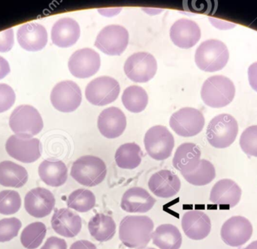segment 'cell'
I'll use <instances>...</instances> for the list:
<instances>
[{
  "instance_id": "f35d334b",
  "label": "cell",
  "mask_w": 257,
  "mask_h": 249,
  "mask_svg": "<svg viewBox=\"0 0 257 249\" xmlns=\"http://www.w3.org/2000/svg\"><path fill=\"white\" fill-rule=\"evenodd\" d=\"M15 99L13 89L7 84H0V113L10 109L15 104Z\"/></svg>"
},
{
  "instance_id": "7bdbcfd3",
  "label": "cell",
  "mask_w": 257,
  "mask_h": 249,
  "mask_svg": "<svg viewBox=\"0 0 257 249\" xmlns=\"http://www.w3.org/2000/svg\"><path fill=\"white\" fill-rule=\"evenodd\" d=\"M69 249H98L93 242L88 240H78L71 245Z\"/></svg>"
},
{
  "instance_id": "9c48e42d",
  "label": "cell",
  "mask_w": 257,
  "mask_h": 249,
  "mask_svg": "<svg viewBox=\"0 0 257 249\" xmlns=\"http://www.w3.org/2000/svg\"><path fill=\"white\" fill-rule=\"evenodd\" d=\"M169 125L174 131L181 137H193L203 129L205 117L199 110L184 108L174 113Z\"/></svg>"
},
{
  "instance_id": "cb8c5ba5",
  "label": "cell",
  "mask_w": 257,
  "mask_h": 249,
  "mask_svg": "<svg viewBox=\"0 0 257 249\" xmlns=\"http://www.w3.org/2000/svg\"><path fill=\"white\" fill-rule=\"evenodd\" d=\"M81 30L75 20L62 18L54 24L51 30V40L60 48H69L79 39Z\"/></svg>"
},
{
  "instance_id": "ffe728a7",
  "label": "cell",
  "mask_w": 257,
  "mask_h": 249,
  "mask_svg": "<svg viewBox=\"0 0 257 249\" xmlns=\"http://www.w3.org/2000/svg\"><path fill=\"white\" fill-rule=\"evenodd\" d=\"M51 226L54 231L66 238L78 236L82 229V220L76 212L68 208L55 209L51 218Z\"/></svg>"
},
{
  "instance_id": "8fae6325",
  "label": "cell",
  "mask_w": 257,
  "mask_h": 249,
  "mask_svg": "<svg viewBox=\"0 0 257 249\" xmlns=\"http://www.w3.org/2000/svg\"><path fill=\"white\" fill-rule=\"evenodd\" d=\"M157 71V62L152 54L138 52L126 60L124 72L128 79L133 82L146 83L151 81Z\"/></svg>"
},
{
  "instance_id": "30bf717a",
  "label": "cell",
  "mask_w": 257,
  "mask_h": 249,
  "mask_svg": "<svg viewBox=\"0 0 257 249\" xmlns=\"http://www.w3.org/2000/svg\"><path fill=\"white\" fill-rule=\"evenodd\" d=\"M6 149L12 158L29 164L40 158L42 147L39 139L15 134L8 139Z\"/></svg>"
},
{
  "instance_id": "74e56055",
  "label": "cell",
  "mask_w": 257,
  "mask_h": 249,
  "mask_svg": "<svg viewBox=\"0 0 257 249\" xmlns=\"http://www.w3.org/2000/svg\"><path fill=\"white\" fill-rule=\"evenodd\" d=\"M22 224L18 218L0 220V242H9L18 236Z\"/></svg>"
},
{
  "instance_id": "6da1fadb",
  "label": "cell",
  "mask_w": 257,
  "mask_h": 249,
  "mask_svg": "<svg viewBox=\"0 0 257 249\" xmlns=\"http://www.w3.org/2000/svg\"><path fill=\"white\" fill-rule=\"evenodd\" d=\"M154 224L146 215H127L119 226V238L125 246L132 249H143L152 239Z\"/></svg>"
},
{
  "instance_id": "f546056e",
  "label": "cell",
  "mask_w": 257,
  "mask_h": 249,
  "mask_svg": "<svg viewBox=\"0 0 257 249\" xmlns=\"http://www.w3.org/2000/svg\"><path fill=\"white\" fill-rule=\"evenodd\" d=\"M28 173L22 166L11 161L0 162V185L21 188L28 181Z\"/></svg>"
},
{
  "instance_id": "bcb514c9",
  "label": "cell",
  "mask_w": 257,
  "mask_h": 249,
  "mask_svg": "<svg viewBox=\"0 0 257 249\" xmlns=\"http://www.w3.org/2000/svg\"><path fill=\"white\" fill-rule=\"evenodd\" d=\"M143 249H156L154 248H151V247H146V248H143Z\"/></svg>"
},
{
  "instance_id": "ee69618b",
  "label": "cell",
  "mask_w": 257,
  "mask_h": 249,
  "mask_svg": "<svg viewBox=\"0 0 257 249\" xmlns=\"http://www.w3.org/2000/svg\"><path fill=\"white\" fill-rule=\"evenodd\" d=\"M10 73V66L6 59L0 57V80L6 78Z\"/></svg>"
},
{
  "instance_id": "d590c367",
  "label": "cell",
  "mask_w": 257,
  "mask_h": 249,
  "mask_svg": "<svg viewBox=\"0 0 257 249\" xmlns=\"http://www.w3.org/2000/svg\"><path fill=\"white\" fill-rule=\"evenodd\" d=\"M21 198L19 193L12 190L0 192V214L9 215L15 214L21 209Z\"/></svg>"
},
{
  "instance_id": "e575fe53",
  "label": "cell",
  "mask_w": 257,
  "mask_h": 249,
  "mask_svg": "<svg viewBox=\"0 0 257 249\" xmlns=\"http://www.w3.org/2000/svg\"><path fill=\"white\" fill-rule=\"evenodd\" d=\"M46 233V226L44 223L39 221L31 223L21 233V244L27 249L39 248L43 242Z\"/></svg>"
},
{
  "instance_id": "8d00e7d4",
  "label": "cell",
  "mask_w": 257,
  "mask_h": 249,
  "mask_svg": "<svg viewBox=\"0 0 257 249\" xmlns=\"http://www.w3.org/2000/svg\"><path fill=\"white\" fill-rule=\"evenodd\" d=\"M239 144L244 153L257 157V125L249 127L243 131Z\"/></svg>"
},
{
  "instance_id": "d4e9b609",
  "label": "cell",
  "mask_w": 257,
  "mask_h": 249,
  "mask_svg": "<svg viewBox=\"0 0 257 249\" xmlns=\"http://www.w3.org/2000/svg\"><path fill=\"white\" fill-rule=\"evenodd\" d=\"M241 198V188L232 179H223L216 182L210 193V201L229 207L236 206Z\"/></svg>"
},
{
  "instance_id": "9a60e30c",
  "label": "cell",
  "mask_w": 257,
  "mask_h": 249,
  "mask_svg": "<svg viewBox=\"0 0 257 249\" xmlns=\"http://www.w3.org/2000/svg\"><path fill=\"white\" fill-rule=\"evenodd\" d=\"M253 234V226L247 218L243 216H233L225 221L220 230L223 242L231 247L244 245Z\"/></svg>"
},
{
  "instance_id": "836d02e7",
  "label": "cell",
  "mask_w": 257,
  "mask_h": 249,
  "mask_svg": "<svg viewBox=\"0 0 257 249\" xmlns=\"http://www.w3.org/2000/svg\"><path fill=\"white\" fill-rule=\"evenodd\" d=\"M187 182L195 186H204L211 183L216 177V170L212 163L201 159L199 167L190 173L183 174Z\"/></svg>"
},
{
  "instance_id": "44dd1931",
  "label": "cell",
  "mask_w": 257,
  "mask_h": 249,
  "mask_svg": "<svg viewBox=\"0 0 257 249\" xmlns=\"http://www.w3.org/2000/svg\"><path fill=\"white\" fill-rule=\"evenodd\" d=\"M97 126L104 137L108 139L117 138L126 129V116L121 110L115 107L106 108L99 114Z\"/></svg>"
},
{
  "instance_id": "2e32d148",
  "label": "cell",
  "mask_w": 257,
  "mask_h": 249,
  "mask_svg": "<svg viewBox=\"0 0 257 249\" xmlns=\"http://www.w3.org/2000/svg\"><path fill=\"white\" fill-rule=\"evenodd\" d=\"M54 194L45 188H33L26 194L24 206L31 216L37 218H45L52 212L55 206Z\"/></svg>"
},
{
  "instance_id": "484cf974",
  "label": "cell",
  "mask_w": 257,
  "mask_h": 249,
  "mask_svg": "<svg viewBox=\"0 0 257 249\" xmlns=\"http://www.w3.org/2000/svg\"><path fill=\"white\" fill-rule=\"evenodd\" d=\"M200 161L201 150L199 146L193 143H184L176 149L172 164L183 175L194 171Z\"/></svg>"
},
{
  "instance_id": "ba28073f",
  "label": "cell",
  "mask_w": 257,
  "mask_h": 249,
  "mask_svg": "<svg viewBox=\"0 0 257 249\" xmlns=\"http://www.w3.org/2000/svg\"><path fill=\"white\" fill-rule=\"evenodd\" d=\"M120 91V84L117 80L108 76L99 77L87 84L86 99L92 105L104 106L114 102Z\"/></svg>"
},
{
  "instance_id": "603a6c76",
  "label": "cell",
  "mask_w": 257,
  "mask_h": 249,
  "mask_svg": "<svg viewBox=\"0 0 257 249\" xmlns=\"http://www.w3.org/2000/svg\"><path fill=\"white\" fill-rule=\"evenodd\" d=\"M156 199L145 188L133 187L123 194L120 207L130 213H145L153 209Z\"/></svg>"
},
{
  "instance_id": "7c38bea8",
  "label": "cell",
  "mask_w": 257,
  "mask_h": 249,
  "mask_svg": "<svg viewBox=\"0 0 257 249\" xmlns=\"http://www.w3.org/2000/svg\"><path fill=\"white\" fill-rule=\"evenodd\" d=\"M128 44L127 30L122 26L109 25L101 30L95 46L107 55L119 56L123 54Z\"/></svg>"
},
{
  "instance_id": "ac0fdd59",
  "label": "cell",
  "mask_w": 257,
  "mask_h": 249,
  "mask_svg": "<svg viewBox=\"0 0 257 249\" xmlns=\"http://www.w3.org/2000/svg\"><path fill=\"white\" fill-rule=\"evenodd\" d=\"M179 177L169 170H161L154 173L148 181L151 192L160 198H171L181 189Z\"/></svg>"
},
{
  "instance_id": "4316f807",
  "label": "cell",
  "mask_w": 257,
  "mask_h": 249,
  "mask_svg": "<svg viewBox=\"0 0 257 249\" xmlns=\"http://www.w3.org/2000/svg\"><path fill=\"white\" fill-rule=\"evenodd\" d=\"M39 175L46 185L57 188L64 185L67 181L68 168L60 160H45L39 165Z\"/></svg>"
},
{
  "instance_id": "3957f363",
  "label": "cell",
  "mask_w": 257,
  "mask_h": 249,
  "mask_svg": "<svg viewBox=\"0 0 257 249\" xmlns=\"http://www.w3.org/2000/svg\"><path fill=\"white\" fill-rule=\"evenodd\" d=\"M235 87L229 78L222 75L210 77L202 85L201 97L213 108L227 106L235 98Z\"/></svg>"
},
{
  "instance_id": "1f68e13d",
  "label": "cell",
  "mask_w": 257,
  "mask_h": 249,
  "mask_svg": "<svg viewBox=\"0 0 257 249\" xmlns=\"http://www.w3.org/2000/svg\"><path fill=\"white\" fill-rule=\"evenodd\" d=\"M122 102L130 112L141 113L148 105V96L142 87L130 86L123 92Z\"/></svg>"
},
{
  "instance_id": "4fadbf2b",
  "label": "cell",
  "mask_w": 257,
  "mask_h": 249,
  "mask_svg": "<svg viewBox=\"0 0 257 249\" xmlns=\"http://www.w3.org/2000/svg\"><path fill=\"white\" fill-rule=\"evenodd\" d=\"M81 101V89L73 81H62L57 84L51 92V103L60 112H73L80 106Z\"/></svg>"
},
{
  "instance_id": "7402d4cb",
  "label": "cell",
  "mask_w": 257,
  "mask_h": 249,
  "mask_svg": "<svg viewBox=\"0 0 257 249\" xmlns=\"http://www.w3.org/2000/svg\"><path fill=\"white\" fill-rule=\"evenodd\" d=\"M18 42L21 48L27 51H39L48 43L46 29L36 23L23 24L18 30Z\"/></svg>"
},
{
  "instance_id": "d6986e66",
  "label": "cell",
  "mask_w": 257,
  "mask_h": 249,
  "mask_svg": "<svg viewBox=\"0 0 257 249\" xmlns=\"http://www.w3.org/2000/svg\"><path fill=\"white\" fill-rule=\"evenodd\" d=\"M170 38L176 46L183 49L193 48L201 38V30L194 21L180 19L170 29Z\"/></svg>"
},
{
  "instance_id": "8992f818",
  "label": "cell",
  "mask_w": 257,
  "mask_h": 249,
  "mask_svg": "<svg viewBox=\"0 0 257 249\" xmlns=\"http://www.w3.org/2000/svg\"><path fill=\"white\" fill-rule=\"evenodd\" d=\"M148 155L157 161H163L172 155L175 139L166 127L155 125L150 128L144 139Z\"/></svg>"
},
{
  "instance_id": "5bb4252c",
  "label": "cell",
  "mask_w": 257,
  "mask_h": 249,
  "mask_svg": "<svg viewBox=\"0 0 257 249\" xmlns=\"http://www.w3.org/2000/svg\"><path fill=\"white\" fill-rule=\"evenodd\" d=\"M100 66V56L90 48H83L75 51L68 63L71 74L75 78L81 79L90 78L97 73Z\"/></svg>"
},
{
  "instance_id": "4dcf8cb0",
  "label": "cell",
  "mask_w": 257,
  "mask_h": 249,
  "mask_svg": "<svg viewBox=\"0 0 257 249\" xmlns=\"http://www.w3.org/2000/svg\"><path fill=\"white\" fill-rule=\"evenodd\" d=\"M114 158L116 164L120 168L133 170L142 163V149L136 143H125L117 149Z\"/></svg>"
},
{
  "instance_id": "b9f144b4",
  "label": "cell",
  "mask_w": 257,
  "mask_h": 249,
  "mask_svg": "<svg viewBox=\"0 0 257 249\" xmlns=\"http://www.w3.org/2000/svg\"><path fill=\"white\" fill-rule=\"evenodd\" d=\"M248 80L250 87L257 92V62L250 65L249 67Z\"/></svg>"
},
{
  "instance_id": "83f0119b",
  "label": "cell",
  "mask_w": 257,
  "mask_h": 249,
  "mask_svg": "<svg viewBox=\"0 0 257 249\" xmlns=\"http://www.w3.org/2000/svg\"><path fill=\"white\" fill-rule=\"evenodd\" d=\"M90 235L98 242H105L113 239L117 225L112 217L104 213H96L88 223Z\"/></svg>"
},
{
  "instance_id": "52a82bcc",
  "label": "cell",
  "mask_w": 257,
  "mask_h": 249,
  "mask_svg": "<svg viewBox=\"0 0 257 249\" xmlns=\"http://www.w3.org/2000/svg\"><path fill=\"white\" fill-rule=\"evenodd\" d=\"M9 126L17 135L33 137L43 128V120L39 111L30 105L15 108L9 118Z\"/></svg>"
},
{
  "instance_id": "e0dca14e",
  "label": "cell",
  "mask_w": 257,
  "mask_h": 249,
  "mask_svg": "<svg viewBox=\"0 0 257 249\" xmlns=\"http://www.w3.org/2000/svg\"><path fill=\"white\" fill-rule=\"evenodd\" d=\"M181 227L189 239L202 240L211 233V219L202 211L189 210L183 215Z\"/></svg>"
},
{
  "instance_id": "f1b7e54d",
  "label": "cell",
  "mask_w": 257,
  "mask_h": 249,
  "mask_svg": "<svg viewBox=\"0 0 257 249\" xmlns=\"http://www.w3.org/2000/svg\"><path fill=\"white\" fill-rule=\"evenodd\" d=\"M153 243L160 249H180L183 238L179 229L172 224L158 226L153 232Z\"/></svg>"
},
{
  "instance_id": "5b68a950",
  "label": "cell",
  "mask_w": 257,
  "mask_h": 249,
  "mask_svg": "<svg viewBox=\"0 0 257 249\" xmlns=\"http://www.w3.org/2000/svg\"><path fill=\"white\" fill-rule=\"evenodd\" d=\"M238 125L229 114H222L213 118L207 127L208 143L217 149L229 147L236 139Z\"/></svg>"
},
{
  "instance_id": "ab89813d",
  "label": "cell",
  "mask_w": 257,
  "mask_h": 249,
  "mask_svg": "<svg viewBox=\"0 0 257 249\" xmlns=\"http://www.w3.org/2000/svg\"><path fill=\"white\" fill-rule=\"evenodd\" d=\"M14 31L8 29L0 32V52H9L14 46Z\"/></svg>"
},
{
  "instance_id": "60d3db41",
  "label": "cell",
  "mask_w": 257,
  "mask_h": 249,
  "mask_svg": "<svg viewBox=\"0 0 257 249\" xmlns=\"http://www.w3.org/2000/svg\"><path fill=\"white\" fill-rule=\"evenodd\" d=\"M41 249H67V243L65 239L57 236H51Z\"/></svg>"
},
{
  "instance_id": "d6a6232c",
  "label": "cell",
  "mask_w": 257,
  "mask_h": 249,
  "mask_svg": "<svg viewBox=\"0 0 257 249\" xmlns=\"http://www.w3.org/2000/svg\"><path fill=\"white\" fill-rule=\"evenodd\" d=\"M96 203V196L93 191L85 188L75 190L69 194L67 199L68 207L81 213L93 209Z\"/></svg>"
},
{
  "instance_id": "f6af8a7d",
  "label": "cell",
  "mask_w": 257,
  "mask_h": 249,
  "mask_svg": "<svg viewBox=\"0 0 257 249\" xmlns=\"http://www.w3.org/2000/svg\"><path fill=\"white\" fill-rule=\"evenodd\" d=\"M244 249H257V240L252 242L250 245H247Z\"/></svg>"
},
{
  "instance_id": "277c9868",
  "label": "cell",
  "mask_w": 257,
  "mask_h": 249,
  "mask_svg": "<svg viewBox=\"0 0 257 249\" xmlns=\"http://www.w3.org/2000/svg\"><path fill=\"white\" fill-rule=\"evenodd\" d=\"M70 174L77 182L84 186H96L106 177V164L99 157L84 155L73 163Z\"/></svg>"
},
{
  "instance_id": "7a4b0ae2",
  "label": "cell",
  "mask_w": 257,
  "mask_h": 249,
  "mask_svg": "<svg viewBox=\"0 0 257 249\" xmlns=\"http://www.w3.org/2000/svg\"><path fill=\"white\" fill-rule=\"evenodd\" d=\"M227 47L221 41L210 39L196 49L195 62L199 69L207 72L222 70L229 61Z\"/></svg>"
}]
</instances>
